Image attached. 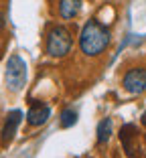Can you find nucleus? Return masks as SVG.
Returning a JSON list of instances; mask_svg holds the SVG:
<instances>
[{
    "label": "nucleus",
    "mask_w": 146,
    "mask_h": 158,
    "mask_svg": "<svg viewBox=\"0 0 146 158\" xmlns=\"http://www.w3.org/2000/svg\"><path fill=\"white\" fill-rule=\"evenodd\" d=\"M110 45H112V31L108 24L102 23L98 16L85 20L77 37V47L81 55L87 59H98L110 49Z\"/></svg>",
    "instance_id": "nucleus-1"
},
{
    "label": "nucleus",
    "mask_w": 146,
    "mask_h": 158,
    "mask_svg": "<svg viewBox=\"0 0 146 158\" xmlns=\"http://www.w3.org/2000/svg\"><path fill=\"white\" fill-rule=\"evenodd\" d=\"M73 51V33L65 24H53L45 35V53L51 59H63Z\"/></svg>",
    "instance_id": "nucleus-2"
},
{
    "label": "nucleus",
    "mask_w": 146,
    "mask_h": 158,
    "mask_svg": "<svg viewBox=\"0 0 146 158\" xmlns=\"http://www.w3.org/2000/svg\"><path fill=\"white\" fill-rule=\"evenodd\" d=\"M27 77H28V71H27L24 59L20 55H10L8 61H6V67H4V83L8 87V91L16 93L20 89H24Z\"/></svg>",
    "instance_id": "nucleus-3"
},
{
    "label": "nucleus",
    "mask_w": 146,
    "mask_h": 158,
    "mask_svg": "<svg viewBox=\"0 0 146 158\" xmlns=\"http://www.w3.org/2000/svg\"><path fill=\"white\" fill-rule=\"evenodd\" d=\"M122 89L130 95L146 93V67H132L122 75Z\"/></svg>",
    "instance_id": "nucleus-4"
},
{
    "label": "nucleus",
    "mask_w": 146,
    "mask_h": 158,
    "mask_svg": "<svg viewBox=\"0 0 146 158\" xmlns=\"http://www.w3.org/2000/svg\"><path fill=\"white\" fill-rule=\"evenodd\" d=\"M23 112L20 110H10L4 118V124H2V130H0V144L4 146H10V142L14 140L16 132H19V126L23 122Z\"/></svg>",
    "instance_id": "nucleus-5"
},
{
    "label": "nucleus",
    "mask_w": 146,
    "mask_h": 158,
    "mask_svg": "<svg viewBox=\"0 0 146 158\" xmlns=\"http://www.w3.org/2000/svg\"><path fill=\"white\" fill-rule=\"evenodd\" d=\"M51 114H53L51 106H47V103H35L27 112V124L31 128H41V126H45L49 122Z\"/></svg>",
    "instance_id": "nucleus-6"
},
{
    "label": "nucleus",
    "mask_w": 146,
    "mask_h": 158,
    "mask_svg": "<svg viewBox=\"0 0 146 158\" xmlns=\"http://www.w3.org/2000/svg\"><path fill=\"white\" fill-rule=\"evenodd\" d=\"M83 0H57V16L59 20H73L79 16Z\"/></svg>",
    "instance_id": "nucleus-7"
},
{
    "label": "nucleus",
    "mask_w": 146,
    "mask_h": 158,
    "mask_svg": "<svg viewBox=\"0 0 146 158\" xmlns=\"http://www.w3.org/2000/svg\"><path fill=\"white\" fill-rule=\"evenodd\" d=\"M95 132H98V142L99 144H108L112 134H114V120L112 118H102V120L98 122Z\"/></svg>",
    "instance_id": "nucleus-8"
},
{
    "label": "nucleus",
    "mask_w": 146,
    "mask_h": 158,
    "mask_svg": "<svg viewBox=\"0 0 146 158\" xmlns=\"http://www.w3.org/2000/svg\"><path fill=\"white\" fill-rule=\"evenodd\" d=\"M77 112L73 110V107H65L61 112V118H59V126H61L63 130H67V128H73V126L77 124Z\"/></svg>",
    "instance_id": "nucleus-9"
},
{
    "label": "nucleus",
    "mask_w": 146,
    "mask_h": 158,
    "mask_svg": "<svg viewBox=\"0 0 146 158\" xmlns=\"http://www.w3.org/2000/svg\"><path fill=\"white\" fill-rule=\"evenodd\" d=\"M4 24H6V14L0 10V35H2V31H4Z\"/></svg>",
    "instance_id": "nucleus-10"
},
{
    "label": "nucleus",
    "mask_w": 146,
    "mask_h": 158,
    "mask_svg": "<svg viewBox=\"0 0 146 158\" xmlns=\"http://www.w3.org/2000/svg\"><path fill=\"white\" fill-rule=\"evenodd\" d=\"M142 126H146V112L142 114Z\"/></svg>",
    "instance_id": "nucleus-11"
}]
</instances>
